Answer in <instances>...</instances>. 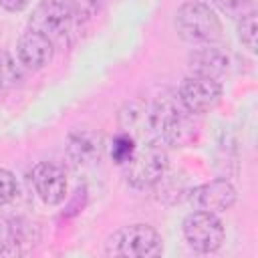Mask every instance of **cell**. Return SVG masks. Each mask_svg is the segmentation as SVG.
I'll use <instances>...</instances> for the list:
<instances>
[{
	"instance_id": "cell-20",
	"label": "cell",
	"mask_w": 258,
	"mask_h": 258,
	"mask_svg": "<svg viewBox=\"0 0 258 258\" xmlns=\"http://www.w3.org/2000/svg\"><path fill=\"white\" fill-rule=\"evenodd\" d=\"M28 2L30 0H0V6L8 12H20L28 6Z\"/></svg>"
},
{
	"instance_id": "cell-13",
	"label": "cell",
	"mask_w": 258,
	"mask_h": 258,
	"mask_svg": "<svg viewBox=\"0 0 258 258\" xmlns=\"http://www.w3.org/2000/svg\"><path fill=\"white\" fill-rule=\"evenodd\" d=\"M121 127L125 133L131 137H137V133L143 131V125H149V113L139 105V103H127L125 109L121 111Z\"/></svg>"
},
{
	"instance_id": "cell-8",
	"label": "cell",
	"mask_w": 258,
	"mask_h": 258,
	"mask_svg": "<svg viewBox=\"0 0 258 258\" xmlns=\"http://www.w3.org/2000/svg\"><path fill=\"white\" fill-rule=\"evenodd\" d=\"M236 187L228 179H212L189 191V204L202 212H226L236 204Z\"/></svg>"
},
{
	"instance_id": "cell-18",
	"label": "cell",
	"mask_w": 258,
	"mask_h": 258,
	"mask_svg": "<svg viewBox=\"0 0 258 258\" xmlns=\"http://www.w3.org/2000/svg\"><path fill=\"white\" fill-rule=\"evenodd\" d=\"M103 4H105V0H73L77 22H85V20H91L93 16H97L101 12Z\"/></svg>"
},
{
	"instance_id": "cell-12",
	"label": "cell",
	"mask_w": 258,
	"mask_h": 258,
	"mask_svg": "<svg viewBox=\"0 0 258 258\" xmlns=\"http://www.w3.org/2000/svg\"><path fill=\"white\" fill-rule=\"evenodd\" d=\"M230 67V58L224 50L216 48V46H202L196 48L189 54V69L194 75H202V77H212L218 79L222 77Z\"/></svg>"
},
{
	"instance_id": "cell-1",
	"label": "cell",
	"mask_w": 258,
	"mask_h": 258,
	"mask_svg": "<svg viewBox=\"0 0 258 258\" xmlns=\"http://www.w3.org/2000/svg\"><path fill=\"white\" fill-rule=\"evenodd\" d=\"M149 127L171 145H187L198 135L194 113H189L177 93H163L155 99L149 111Z\"/></svg>"
},
{
	"instance_id": "cell-2",
	"label": "cell",
	"mask_w": 258,
	"mask_h": 258,
	"mask_svg": "<svg viewBox=\"0 0 258 258\" xmlns=\"http://www.w3.org/2000/svg\"><path fill=\"white\" fill-rule=\"evenodd\" d=\"M163 252V240L155 228L149 224H131L113 232L105 244L107 256L125 258H147L159 256Z\"/></svg>"
},
{
	"instance_id": "cell-5",
	"label": "cell",
	"mask_w": 258,
	"mask_h": 258,
	"mask_svg": "<svg viewBox=\"0 0 258 258\" xmlns=\"http://www.w3.org/2000/svg\"><path fill=\"white\" fill-rule=\"evenodd\" d=\"M77 18L73 0H40L32 10L28 26L44 34L52 44L64 42L73 32Z\"/></svg>"
},
{
	"instance_id": "cell-16",
	"label": "cell",
	"mask_w": 258,
	"mask_h": 258,
	"mask_svg": "<svg viewBox=\"0 0 258 258\" xmlns=\"http://www.w3.org/2000/svg\"><path fill=\"white\" fill-rule=\"evenodd\" d=\"M135 147H137V143H135V137H131L129 133H121V135H117L115 139H113V145H111V157L119 163V165H123L129 157H131V153L135 151Z\"/></svg>"
},
{
	"instance_id": "cell-14",
	"label": "cell",
	"mask_w": 258,
	"mask_h": 258,
	"mask_svg": "<svg viewBox=\"0 0 258 258\" xmlns=\"http://www.w3.org/2000/svg\"><path fill=\"white\" fill-rule=\"evenodd\" d=\"M20 79H22V71L16 64V60L6 50H0V93L16 87Z\"/></svg>"
},
{
	"instance_id": "cell-9",
	"label": "cell",
	"mask_w": 258,
	"mask_h": 258,
	"mask_svg": "<svg viewBox=\"0 0 258 258\" xmlns=\"http://www.w3.org/2000/svg\"><path fill=\"white\" fill-rule=\"evenodd\" d=\"M103 147H105L103 135L89 127H79L71 131L67 139V155L77 167H85L99 161Z\"/></svg>"
},
{
	"instance_id": "cell-15",
	"label": "cell",
	"mask_w": 258,
	"mask_h": 258,
	"mask_svg": "<svg viewBox=\"0 0 258 258\" xmlns=\"http://www.w3.org/2000/svg\"><path fill=\"white\" fill-rule=\"evenodd\" d=\"M214 2L224 14L232 18H244L256 12V0H214Z\"/></svg>"
},
{
	"instance_id": "cell-6",
	"label": "cell",
	"mask_w": 258,
	"mask_h": 258,
	"mask_svg": "<svg viewBox=\"0 0 258 258\" xmlns=\"http://www.w3.org/2000/svg\"><path fill=\"white\" fill-rule=\"evenodd\" d=\"M185 242L198 252H216L224 242V226L212 212L196 210L183 218L181 224Z\"/></svg>"
},
{
	"instance_id": "cell-17",
	"label": "cell",
	"mask_w": 258,
	"mask_h": 258,
	"mask_svg": "<svg viewBox=\"0 0 258 258\" xmlns=\"http://www.w3.org/2000/svg\"><path fill=\"white\" fill-rule=\"evenodd\" d=\"M256 12L240 18L238 22V38L250 52H256Z\"/></svg>"
},
{
	"instance_id": "cell-3",
	"label": "cell",
	"mask_w": 258,
	"mask_h": 258,
	"mask_svg": "<svg viewBox=\"0 0 258 258\" xmlns=\"http://www.w3.org/2000/svg\"><path fill=\"white\" fill-rule=\"evenodd\" d=\"M167 151L157 141H147L135 147L131 157L123 163V173L133 187L143 189L159 183L167 173Z\"/></svg>"
},
{
	"instance_id": "cell-10",
	"label": "cell",
	"mask_w": 258,
	"mask_h": 258,
	"mask_svg": "<svg viewBox=\"0 0 258 258\" xmlns=\"http://www.w3.org/2000/svg\"><path fill=\"white\" fill-rule=\"evenodd\" d=\"M32 183H34L38 198L48 206L60 204L67 196L64 171L54 163H48V161L36 163L32 169Z\"/></svg>"
},
{
	"instance_id": "cell-4",
	"label": "cell",
	"mask_w": 258,
	"mask_h": 258,
	"mask_svg": "<svg viewBox=\"0 0 258 258\" xmlns=\"http://www.w3.org/2000/svg\"><path fill=\"white\" fill-rule=\"evenodd\" d=\"M177 34L196 44H212L222 36V22L204 2H185L175 12Z\"/></svg>"
},
{
	"instance_id": "cell-19",
	"label": "cell",
	"mask_w": 258,
	"mask_h": 258,
	"mask_svg": "<svg viewBox=\"0 0 258 258\" xmlns=\"http://www.w3.org/2000/svg\"><path fill=\"white\" fill-rule=\"evenodd\" d=\"M18 194V181L12 171L0 167V206L10 204Z\"/></svg>"
},
{
	"instance_id": "cell-7",
	"label": "cell",
	"mask_w": 258,
	"mask_h": 258,
	"mask_svg": "<svg viewBox=\"0 0 258 258\" xmlns=\"http://www.w3.org/2000/svg\"><path fill=\"white\" fill-rule=\"evenodd\" d=\"M179 99L183 103V107L194 113H208L212 109H216L222 101V85L218 83V79L212 77H202V75H189L183 79L181 87H179Z\"/></svg>"
},
{
	"instance_id": "cell-11",
	"label": "cell",
	"mask_w": 258,
	"mask_h": 258,
	"mask_svg": "<svg viewBox=\"0 0 258 258\" xmlns=\"http://www.w3.org/2000/svg\"><path fill=\"white\" fill-rule=\"evenodd\" d=\"M52 48H54V44L44 34H40L32 28L22 32L16 42L18 60H20V64H24L30 71H40L42 67H46L52 58Z\"/></svg>"
}]
</instances>
